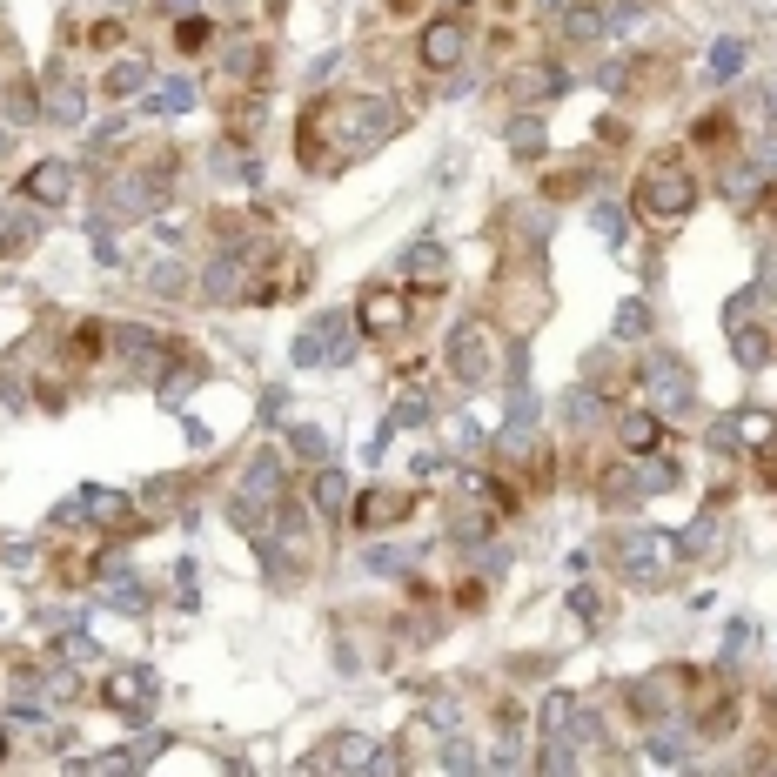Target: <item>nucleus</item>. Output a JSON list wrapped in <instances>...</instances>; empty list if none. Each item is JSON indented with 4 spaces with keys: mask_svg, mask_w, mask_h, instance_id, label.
I'll list each match as a JSON object with an SVG mask.
<instances>
[{
    "mask_svg": "<svg viewBox=\"0 0 777 777\" xmlns=\"http://www.w3.org/2000/svg\"><path fill=\"white\" fill-rule=\"evenodd\" d=\"M690 201H697V181H690V168L677 155H664V161H650L644 175H637V208H644L650 222H684L690 215Z\"/></svg>",
    "mask_w": 777,
    "mask_h": 777,
    "instance_id": "f257e3e1",
    "label": "nucleus"
},
{
    "mask_svg": "<svg viewBox=\"0 0 777 777\" xmlns=\"http://www.w3.org/2000/svg\"><path fill=\"white\" fill-rule=\"evenodd\" d=\"M644 382H650V396H657V416H684L690 396H697V389H690V369L677 356H650Z\"/></svg>",
    "mask_w": 777,
    "mask_h": 777,
    "instance_id": "f03ea898",
    "label": "nucleus"
},
{
    "mask_svg": "<svg viewBox=\"0 0 777 777\" xmlns=\"http://www.w3.org/2000/svg\"><path fill=\"white\" fill-rule=\"evenodd\" d=\"M489 362H496L489 329L483 322H456V335H449V369H456L463 382H489Z\"/></svg>",
    "mask_w": 777,
    "mask_h": 777,
    "instance_id": "7ed1b4c3",
    "label": "nucleus"
},
{
    "mask_svg": "<svg viewBox=\"0 0 777 777\" xmlns=\"http://www.w3.org/2000/svg\"><path fill=\"white\" fill-rule=\"evenodd\" d=\"M664 550H670V543H664L657 530H630V536L617 543L623 577H630V583H657V570H664Z\"/></svg>",
    "mask_w": 777,
    "mask_h": 777,
    "instance_id": "20e7f679",
    "label": "nucleus"
},
{
    "mask_svg": "<svg viewBox=\"0 0 777 777\" xmlns=\"http://www.w3.org/2000/svg\"><path fill=\"white\" fill-rule=\"evenodd\" d=\"M114 349H121V362H128L134 376H148L161 356H168V342H161L155 329H141V322H128V329H114Z\"/></svg>",
    "mask_w": 777,
    "mask_h": 777,
    "instance_id": "39448f33",
    "label": "nucleus"
},
{
    "mask_svg": "<svg viewBox=\"0 0 777 777\" xmlns=\"http://www.w3.org/2000/svg\"><path fill=\"white\" fill-rule=\"evenodd\" d=\"M155 697H161V690H155L148 670H121V677L108 684V704H114V711H128V717H148V711H155Z\"/></svg>",
    "mask_w": 777,
    "mask_h": 777,
    "instance_id": "423d86ee",
    "label": "nucleus"
},
{
    "mask_svg": "<svg viewBox=\"0 0 777 777\" xmlns=\"http://www.w3.org/2000/svg\"><path fill=\"white\" fill-rule=\"evenodd\" d=\"M67 188H74V168H67V161H41V168H27L21 201H41V208H54V201H67Z\"/></svg>",
    "mask_w": 777,
    "mask_h": 777,
    "instance_id": "0eeeda50",
    "label": "nucleus"
},
{
    "mask_svg": "<svg viewBox=\"0 0 777 777\" xmlns=\"http://www.w3.org/2000/svg\"><path fill=\"white\" fill-rule=\"evenodd\" d=\"M396 128H402L396 101H382V94H376V101H362V108H356V134H362V141H382V134H396Z\"/></svg>",
    "mask_w": 777,
    "mask_h": 777,
    "instance_id": "6e6552de",
    "label": "nucleus"
},
{
    "mask_svg": "<svg viewBox=\"0 0 777 777\" xmlns=\"http://www.w3.org/2000/svg\"><path fill=\"white\" fill-rule=\"evenodd\" d=\"M422 61H429V67H456V61H463V27L436 21V27H429V41H422Z\"/></svg>",
    "mask_w": 777,
    "mask_h": 777,
    "instance_id": "1a4fd4ad",
    "label": "nucleus"
},
{
    "mask_svg": "<svg viewBox=\"0 0 777 777\" xmlns=\"http://www.w3.org/2000/svg\"><path fill=\"white\" fill-rule=\"evenodd\" d=\"M309 335L322 342V356L342 362V356H349V342H356V322H349V315H322V322H315Z\"/></svg>",
    "mask_w": 777,
    "mask_h": 777,
    "instance_id": "9d476101",
    "label": "nucleus"
},
{
    "mask_svg": "<svg viewBox=\"0 0 777 777\" xmlns=\"http://www.w3.org/2000/svg\"><path fill=\"white\" fill-rule=\"evenodd\" d=\"M81 510H88L101 530H121V516H128V496H114V489H81Z\"/></svg>",
    "mask_w": 777,
    "mask_h": 777,
    "instance_id": "9b49d317",
    "label": "nucleus"
},
{
    "mask_svg": "<svg viewBox=\"0 0 777 777\" xmlns=\"http://www.w3.org/2000/svg\"><path fill=\"white\" fill-rule=\"evenodd\" d=\"M731 342H737V362H744V369H764V362H771V335L751 329V322H731Z\"/></svg>",
    "mask_w": 777,
    "mask_h": 777,
    "instance_id": "f8f14e48",
    "label": "nucleus"
},
{
    "mask_svg": "<svg viewBox=\"0 0 777 777\" xmlns=\"http://www.w3.org/2000/svg\"><path fill=\"white\" fill-rule=\"evenodd\" d=\"M41 114H54V121H67V128H74V121L88 114V101H81V88H74V81H54V88H47V101H41Z\"/></svg>",
    "mask_w": 777,
    "mask_h": 777,
    "instance_id": "ddd939ff",
    "label": "nucleus"
},
{
    "mask_svg": "<svg viewBox=\"0 0 777 777\" xmlns=\"http://www.w3.org/2000/svg\"><path fill=\"white\" fill-rule=\"evenodd\" d=\"M362 329L369 335L402 329V295H369V302H362Z\"/></svg>",
    "mask_w": 777,
    "mask_h": 777,
    "instance_id": "4468645a",
    "label": "nucleus"
},
{
    "mask_svg": "<svg viewBox=\"0 0 777 777\" xmlns=\"http://www.w3.org/2000/svg\"><path fill=\"white\" fill-rule=\"evenodd\" d=\"M342 503H349V476H342V469H322V476H315V510L342 516Z\"/></svg>",
    "mask_w": 777,
    "mask_h": 777,
    "instance_id": "2eb2a0df",
    "label": "nucleus"
},
{
    "mask_svg": "<svg viewBox=\"0 0 777 777\" xmlns=\"http://www.w3.org/2000/svg\"><path fill=\"white\" fill-rule=\"evenodd\" d=\"M34 235H41V228L27 222H14V215H0V262H14V255H27V248H34Z\"/></svg>",
    "mask_w": 777,
    "mask_h": 777,
    "instance_id": "dca6fc26",
    "label": "nucleus"
},
{
    "mask_svg": "<svg viewBox=\"0 0 777 777\" xmlns=\"http://www.w3.org/2000/svg\"><path fill=\"white\" fill-rule=\"evenodd\" d=\"M516 94H523V101H556V94H563V74H556V67H530V74H516Z\"/></svg>",
    "mask_w": 777,
    "mask_h": 777,
    "instance_id": "f3484780",
    "label": "nucleus"
},
{
    "mask_svg": "<svg viewBox=\"0 0 777 777\" xmlns=\"http://www.w3.org/2000/svg\"><path fill=\"white\" fill-rule=\"evenodd\" d=\"M181 108H195V88H188V81H155L148 114H181Z\"/></svg>",
    "mask_w": 777,
    "mask_h": 777,
    "instance_id": "a211bd4d",
    "label": "nucleus"
},
{
    "mask_svg": "<svg viewBox=\"0 0 777 777\" xmlns=\"http://www.w3.org/2000/svg\"><path fill=\"white\" fill-rule=\"evenodd\" d=\"M148 88V61H114L108 67V94L121 101V94H141Z\"/></svg>",
    "mask_w": 777,
    "mask_h": 777,
    "instance_id": "6ab92c4d",
    "label": "nucleus"
},
{
    "mask_svg": "<svg viewBox=\"0 0 777 777\" xmlns=\"http://www.w3.org/2000/svg\"><path fill=\"white\" fill-rule=\"evenodd\" d=\"M563 34H570V41H597V34H603V7H570V14H563Z\"/></svg>",
    "mask_w": 777,
    "mask_h": 777,
    "instance_id": "aec40b11",
    "label": "nucleus"
},
{
    "mask_svg": "<svg viewBox=\"0 0 777 777\" xmlns=\"http://www.w3.org/2000/svg\"><path fill=\"white\" fill-rule=\"evenodd\" d=\"M409 275L436 282V275H443V248H436V242H416V248H409Z\"/></svg>",
    "mask_w": 777,
    "mask_h": 777,
    "instance_id": "412c9836",
    "label": "nucleus"
},
{
    "mask_svg": "<svg viewBox=\"0 0 777 777\" xmlns=\"http://www.w3.org/2000/svg\"><path fill=\"white\" fill-rule=\"evenodd\" d=\"M510 148H516V155H543V121H530V114L510 121Z\"/></svg>",
    "mask_w": 777,
    "mask_h": 777,
    "instance_id": "4be33fe9",
    "label": "nucleus"
},
{
    "mask_svg": "<svg viewBox=\"0 0 777 777\" xmlns=\"http://www.w3.org/2000/svg\"><path fill=\"white\" fill-rule=\"evenodd\" d=\"M623 443L650 449V443H657V416H644V409H637V416H623Z\"/></svg>",
    "mask_w": 777,
    "mask_h": 777,
    "instance_id": "5701e85b",
    "label": "nucleus"
},
{
    "mask_svg": "<svg viewBox=\"0 0 777 777\" xmlns=\"http://www.w3.org/2000/svg\"><path fill=\"white\" fill-rule=\"evenodd\" d=\"M570 717H577V704H570V697H550V704H543V737H563Z\"/></svg>",
    "mask_w": 777,
    "mask_h": 777,
    "instance_id": "b1692460",
    "label": "nucleus"
},
{
    "mask_svg": "<svg viewBox=\"0 0 777 777\" xmlns=\"http://www.w3.org/2000/svg\"><path fill=\"white\" fill-rule=\"evenodd\" d=\"M396 510H402V503H396V496H382V489H376V496H362V523H369V530H382Z\"/></svg>",
    "mask_w": 777,
    "mask_h": 777,
    "instance_id": "393cba45",
    "label": "nucleus"
},
{
    "mask_svg": "<svg viewBox=\"0 0 777 777\" xmlns=\"http://www.w3.org/2000/svg\"><path fill=\"white\" fill-rule=\"evenodd\" d=\"M590 222H597L603 242H623V208H617V201H597V215H590Z\"/></svg>",
    "mask_w": 777,
    "mask_h": 777,
    "instance_id": "a878e982",
    "label": "nucleus"
},
{
    "mask_svg": "<svg viewBox=\"0 0 777 777\" xmlns=\"http://www.w3.org/2000/svg\"><path fill=\"white\" fill-rule=\"evenodd\" d=\"M181 282H188L181 262H155V268H148V289H161V295H181Z\"/></svg>",
    "mask_w": 777,
    "mask_h": 777,
    "instance_id": "bb28decb",
    "label": "nucleus"
},
{
    "mask_svg": "<svg viewBox=\"0 0 777 777\" xmlns=\"http://www.w3.org/2000/svg\"><path fill=\"white\" fill-rule=\"evenodd\" d=\"M235 282H242V268H235V262H215V268H208V295H215V302H222V295H235Z\"/></svg>",
    "mask_w": 777,
    "mask_h": 777,
    "instance_id": "cd10ccee",
    "label": "nucleus"
},
{
    "mask_svg": "<svg viewBox=\"0 0 777 777\" xmlns=\"http://www.w3.org/2000/svg\"><path fill=\"white\" fill-rule=\"evenodd\" d=\"M711 543H717V523H711V516H697V530H690L684 543H677V550H684V556H704Z\"/></svg>",
    "mask_w": 777,
    "mask_h": 777,
    "instance_id": "c85d7f7f",
    "label": "nucleus"
},
{
    "mask_svg": "<svg viewBox=\"0 0 777 777\" xmlns=\"http://www.w3.org/2000/svg\"><path fill=\"white\" fill-rule=\"evenodd\" d=\"M34 114H41L34 88H7V121H34Z\"/></svg>",
    "mask_w": 777,
    "mask_h": 777,
    "instance_id": "c756f323",
    "label": "nucleus"
},
{
    "mask_svg": "<svg viewBox=\"0 0 777 777\" xmlns=\"http://www.w3.org/2000/svg\"><path fill=\"white\" fill-rule=\"evenodd\" d=\"M677 757H684V737H677V731L650 737V764H677Z\"/></svg>",
    "mask_w": 777,
    "mask_h": 777,
    "instance_id": "7c9ffc66",
    "label": "nucleus"
},
{
    "mask_svg": "<svg viewBox=\"0 0 777 777\" xmlns=\"http://www.w3.org/2000/svg\"><path fill=\"white\" fill-rule=\"evenodd\" d=\"M175 41L195 54V47H208V21H195V14H181V27H175Z\"/></svg>",
    "mask_w": 777,
    "mask_h": 777,
    "instance_id": "2f4dec72",
    "label": "nucleus"
},
{
    "mask_svg": "<svg viewBox=\"0 0 777 777\" xmlns=\"http://www.w3.org/2000/svg\"><path fill=\"white\" fill-rule=\"evenodd\" d=\"M650 329V309L644 302H623V315H617V335H644Z\"/></svg>",
    "mask_w": 777,
    "mask_h": 777,
    "instance_id": "473e14b6",
    "label": "nucleus"
},
{
    "mask_svg": "<svg viewBox=\"0 0 777 777\" xmlns=\"http://www.w3.org/2000/svg\"><path fill=\"white\" fill-rule=\"evenodd\" d=\"M295 449H302L309 463H322V456H329V436H322V429H295Z\"/></svg>",
    "mask_w": 777,
    "mask_h": 777,
    "instance_id": "72a5a7b5",
    "label": "nucleus"
},
{
    "mask_svg": "<svg viewBox=\"0 0 777 777\" xmlns=\"http://www.w3.org/2000/svg\"><path fill=\"white\" fill-rule=\"evenodd\" d=\"M737 67H744V47H737V41H724V47L711 54V74H737Z\"/></svg>",
    "mask_w": 777,
    "mask_h": 777,
    "instance_id": "f704fd0d",
    "label": "nucleus"
},
{
    "mask_svg": "<svg viewBox=\"0 0 777 777\" xmlns=\"http://www.w3.org/2000/svg\"><path fill=\"white\" fill-rule=\"evenodd\" d=\"M396 422H409V429H416V422H429V409H422V402L409 396V402H402V409H396Z\"/></svg>",
    "mask_w": 777,
    "mask_h": 777,
    "instance_id": "c9c22d12",
    "label": "nucleus"
},
{
    "mask_svg": "<svg viewBox=\"0 0 777 777\" xmlns=\"http://www.w3.org/2000/svg\"><path fill=\"white\" fill-rule=\"evenodd\" d=\"M188 7H195V0H161V14H188Z\"/></svg>",
    "mask_w": 777,
    "mask_h": 777,
    "instance_id": "e433bc0d",
    "label": "nucleus"
},
{
    "mask_svg": "<svg viewBox=\"0 0 777 777\" xmlns=\"http://www.w3.org/2000/svg\"><path fill=\"white\" fill-rule=\"evenodd\" d=\"M0 757H7V724H0Z\"/></svg>",
    "mask_w": 777,
    "mask_h": 777,
    "instance_id": "4c0bfd02",
    "label": "nucleus"
}]
</instances>
